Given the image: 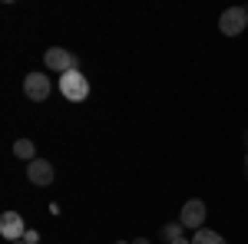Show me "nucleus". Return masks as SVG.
<instances>
[{
    "label": "nucleus",
    "mask_w": 248,
    "mask_h": 244,
    "mask_svg": "<svg viewBox=\"0 0 248 244\" xmlns=\"http://www.w3.org/2000/svg\"><path fill=\"white\" fill-rule=\"evenodd\" d=\"M27 178H30L33 185H40V188L53 185V165H50L46 158H33V162L27 165Z\"/></svg>",
    "instance_id": "nucleus-7"
},
{
    "label": "nucleus",
    "mask_w": 248,
    "mask_h": 244,
    "mask_svg": "<svg viewBox=\"0 0 248 244\" xmlns=\"http://www.w3.org/2000/svg\"><path fill=\"white\" fill-rule=\"evenodd\" d=\"M245 142H248V132H245Z\"/></svg>",
    "instance_id": "nucleus-16"
},
{
    "label": "nucleus",
    "mask_w": 248,
    "mask_h": 244,
    "mask_svg": "<svg viewBox=\"0 0 248 244\" xmlns=\"http://www.w3.org/2000/svg\"><path fill=\"white\" fill-rule=\"evenodd\" d=\"M17 244H23V241H17Z\"/></svg>",
    "instance_id": "nucleus-17"
},
{
    "label": "nucleus",
    "mask_w": 248,
    "mask_h": 244,
    "mask_svg": "<svg viewBox=\"0 0 248 244\" xmlns=\"http://www.w3.org/2000/svg\"><path fill=\"white\" fill-rule=\"evenodd\" d=\"M0 234H3L10 244L23 241V234H27L23 215H20V211H3V215H0Z\"/></svg>",
    "instance_id": "nucleus-4"
},
{
    "label": "nucleus",
    "mask_w": 248,
    "mask_h": 244,
    "mask_svg": "<svg viewBox=\"0 0 248 244\" xmlns=\"http://www.w3.org/2000/svg\"><path fill=\"white\" fill-rule=\"evenodd\" d=\"M116 244H126V241H116Z\"/></svg>",
    "instance_id": "nucleus-15"
},
{
    "label": "nucleus",
    "mask_w": 248,
    "mask_h": 244,
    "mask_svg": "<svg viewBox=\"0 0 248 244\" xmlns=\"http://www.w3.org/2000/svg\"><path fill=\"white\" fill-rule=\"evenodd\" d=\"M14 155H17V158H27V165H30V162L37 158V145H33L30 139H17V142H14Z\"/></svg>",
    "instance_id": "nucleus-8"
},
{
    "label": "nucleus",
    "mask_w": 248,
    "mask_h": 244,
    "mask_svg": "<svg viewBox=\"0 0 248 244\" xmlns=\"http://www.w3.org/2000/svg\"><path fill=\"white\" fill-rule=\"evenodd\" d=\"M40 241V234L33 231V228H27V234H23V244H37Z\"/></svg>",
    "instance_id": "nucleus-11"
},
{
    "label": "nucleus",
    "mask_w": 248,
    "mask_h": 244,
    "mask_svg": "<svg viewBox=\"0 0 248 244\" xmlns=\"http://www.w3.org/2000/svg\"><path fill=\"white\" fill-rule=\"evenodd\" d=\"M205 215H209V208H205V201H199V198H189L186 205H182V215H179V225L182 228H199L205 225Z\"/></svg>",
    "instance_id": "nucleus-6"
},
{
    "label": "nucleus",
    "mask_w": 248,
    "mask_h": 244,
    "mask_svg": "<svg viewBox=\"0 0 248 244\" xmlns=\"http://www.w3.org/2000/svg\"><path fill=\"white\" fill-rule=\"evenodd\" d=\"M169 244H192V238H175V241H169Z\"/></svg>",
    "instance_id": "nucleus-12"
},
{
    "label": "nucleus",
    "mask_w": 248,
    "mask_h": 244,
    "mask_svg": "<svg viewBox=\"0 0 248 244\" xmlns=\"http://www.w3.org/2000/svg\"><path fill=\"white\" fill-rule=\"evenodd\" d=\"M43 63H46V70H53V73H70V70H77V53H70V50H63V46H50L46 53H43Z\"/></svg>",
    "instance_id": "nucleus-2"
},
{
    "label": "nucleus",
    "mask_w": 248,
    "mask_h": 244,
    "mask_svg": "<svg viewBox=\"0 0 248 244\" xmlns=\"http://www.w3.org/2000/svg\"><path fill=\"white\" fill-rule=\"evenodd\" d=\"M192 244H225V238H222L218 231H212V228H199L195 238H192Z\"/></svg>",
    "instance_id": "nucleus-9"
},
{
    "label": "nucleus",
    "mask_w": 248,
    "mask_h": 244,
    "mask_svg": "<svg viewBox=\"0 0 248 244\" xmlns=\"http://www.w3.org/2000/svg\"><path fill=\"white\" fill-rule=\"evenodd\" d=\"M245 10H248V7H245Z\"/></svg>",
    "instance_id": "nucleus-18"
},
{
    "label": "nucleus",
    "mask_w": 248,
    "mask_h": 244,
    "mask_svg": "<svg viewBox=\"0 0 248 244\" xmlns=\"http://www.w3.org/2000/svg\"><path fill=\"white\" fill-rule=\"evenodd\" d=\"M60 93L66 96L70 102H83L90 96V79L79 73V70H70V73L60 76Z\"/></svg>",
    "instance_id": "nucleus-1"
},
{
    "label": "nucleus",
    "mask_w": 248,
    "mask_h": 244,
    "mask_svg": "<svg viewBox=\"0 0 248 244\" xmlns=\"http://www.w3.org/2000/svg\"><path fill=\"white\" fill-rule=\"evenodd\" d=\"M50 79H46V73H27L23 76V93H27V99H33V102H43V99H50Z\"/></svg>",
    "instance_id": "nucleus-5"
},
{
    "label": "nucleus",
    "mask_w": 248,
    "mask_h": 244,
    "mask_svg": "<svg viewBox=\"0 0 248 244\" xmlns=\"http://www.w3.org/2000/svg\"><path fill=\"white\" fill-rule=\"evenodd\" d=\"M245 175H248V155H245Z\"/></svg>",
    "instance_id": "nucleus-14"
},
{
    "label": "nucleus",
    "mask_w": 248,
    "mask_h": 244,
    "mask_svg": "<svg viewBox=\"0 0 248 244\" xmlns=\"http://www.w3.org/2000/svg\"><path fill=\"white\" fill-rule=\"evenodd\" d=\"M245 27H248V10L245 7H229V10L218 17V30H222L225 37H238Z\"/></svg>",
    "instance_id": "nucleus-3"
},
{
    "label": "nucleus",
    "mask_w": 248,
    "mask_h": 244,
    "mask_svg": "<svg viewBox=\"0 0 248 244\" xmlns=\"http://www.w3.org/2000/svg\"><path fill=\"white\" fill-rule=\"evenodd\" d=\"M133 244H149V238H136V241Z\"/></svg>",
    "instance_id": "nucleus-13"
},
{
    "label": "nucleus",
    "mask_w": 248,
    "mask_h": 244,
    "mask_svg": "<svg viewBox=\"0 0 248 244\" xmlns=\"http://www.w3.org/2000/svg\"><path fill=\"white\" fill-rule=\"evenodd\" d=\"M162 238H166V241H175V238H182V225H166V228H162Z\"/></svg>",
    "instance_id": "nucleus-10"
}]
</instances>
